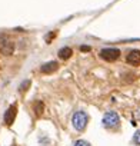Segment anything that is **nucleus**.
<instances>
[{
	"label": "nucleus",
	"mask_w": 140,
	"mask_h": 146,
	"mask_svg": "<svg viewBox=\"0 0 140 146\" xmlns=\"http://www.w3.org/2000/svg\"><path fill=\"white\" fill-rule=\"evenodd\" d=\"M16 106L13 105V106H10L7 110H6V113H5V123L6 125H13V122H15V119H16Z\"/></svg>",
	"instance_id": "nucleus-6"
},
{
	"label": "nucleus",
	"mask_w": 140,
	"mask_h": 146,
	"mask_svg": "<svg viewBox=\"0 0 140 146\" xmlns=\"http://www.w3.org/2000/svg\"><path fill=\"white\" fill-rule=\"evenodd\" d=\"M34 113L37 115V116H40L42 113H43V110H44V105H43V102H37L36 105H34Z\"/></svg>",
	"instance_id": "nucleus-9"
},
{
	"label": "nucleus",
	"mask_w": 140,
	"mask_h": 146,
	"mask_svg": "<svg viewBox=\"0 0 140 146\" xmlns=\"http://www.w3.org/2000/svg\"><path fill=\"white\" fill-rule=\"evenodd\" d=\"M126 60H127L129 64L140 66V50H131V52H129Z\"/></svg>",
	"instance_id": "nucleus-5"
},
{
	"label": "nucleus",
	"mask_w": 140,
	"mask_h": 146,
	"mask_svg": "<svg viewBox=\"0 0 140 146\" xmlns=\"http://www.w3.org/2000/svg\"><path fill=\"white\" fill-rule=\"evenodd\" d=\"M75 146H90V143L86 142V140H77V142L75 143Z\"/></svg>",
	"instance_id": "nucleus-12"
},
{
	"label": "nucleus",
	"mask_w": 140,
	"mask_h": 146,
	"mask_svg": "<svg viewBox=\"0 0 140 146\" xmlns=\"http://www.w3.org/2000/svg\"><path fill=\"white\" fill-rule=\"evenodd\" d=\"M80 50H82V52H89V50H90V47H89V46H82V47H80Z\"/></svg>",
	"instance_id": "nucleus-14"
},
{
	"label": "nucleus",
	"mask_w": 140,
	"mask_h": 146,
	"mask_svg": "<svg viewBox=\"0 0 140 146\" xmlns=\"http://www.w3.org/2000/svg\"><path fill=\"white\" fill-rule=\"evenodd\" d=\"M87 122H89V117H87L86 112H83V110L76 112L73 115V117H72V123H73V126H75L76 130H83L86 127Z\"/></svg>",
	"instance_id": "nucleus-1"
},
{
	"label": "nucleus",
	"mask_w": 140,
	"mask_h": 146,
	"mask_svg": "<svg viewBox=\"0 0 140 146\" xmlns=\"http://www.w3.org/2000/svg\"><path fill=\"white\" fill-rule=\"evenodd\" d=\"M72 54H73V50L70 49V47H61V49L59 50V57L63 59V60H67Z\"/></svg>",
	"instance_id": "nucleus-8"
},
{
	"label": "nucleus",
	"mask_w": 140,
	"mask_h": 146,
	"mask_svg": "<svg viewBox=\"0 0 140 146\" xmlns=\"http://www.w3.org/2000/svg\"><path fill=\"white\" fill-rule=\"evenodd\" d=\"M103 125L104 127L107 129H112V127H116L119 125V115L116 112H107L104 116H103Z\"/></svg>",
	"instance_id": "nucleus-3"
},
{
	"label": "nucleus",
	"mask_w": 140,
	"mask_h": 146,
	"mask_svg": "<svg viewBox=\"0 0 140 146\" xmlns=\"http://www.w3.org/2000/svg\"><path fill=\"white\" fill-rule=\"evenodd\" d=\"M29 86H30V80H26V82H23V83L20 85V88H19V90H20V92H26Z\"/></svg>",
	"instance_id": "nucleus-10"
},
{
	"label": "nucleus",
	"mask_w": 140,
	"mask_h": 146,
	"mask_svg": "<svg viewBox=\"0 0 140 146\" xmlns=\"http://www.w3.org/2000/svg\"><path fill=\"white\" fill-rule=\"evenodd\" d=\"M133 142H134L136 145L140 146V130H137V132L134 133V136H133Z\"/></svg>",
	"instance_id": "nucleus-11"
},
{
	"label": "nucleus",
	"mask_w": 140,
	"mask_h": 146,
	"mask_svg": "<svg viewBox=\"0 0 140 146\" xmlns=\"http://www.w3.org/2000/svg\"><path fill=\"white\" fill-rule=\"evenodd\" d=\"M13 50H15V43L7 36H2V37H0V53L12 54Z\"/></svg>",
	"instance_id": "nucleus-2"
},
{
	"label": "nucleus",
	"mask_w": 140,
	"mask_h": 146,
	"mask_svg": "<svg viewBox=\"0 0 140 146\" xmlns=\"http://www.w3.org/2000/svg\"><path fill=\"white\" fill-rule=\"evenodd\" d=\"M54 36H56V32H52V33H50V36H49V37H47V36H46V42H47V43H49V42H50V40H52V39H53V37H54Z\"/></svg>",
	"instance_id": "nucleus-13"
},
{
	"label": "nucleus",
	"mask_w": 140,
	"mask_h": 146,
	"mask_svg": "<svg viewBox=\"0 0 140 146\" xmlns=\"http://www.w3.org/2000/svg\"><path fill=\"white\" fill-rule=\"evenodd\" d=\"M120 56V50L119 49H114V47H109V49H103L100 52V57L107 60V62H113L116 59H119Z\"/></svg>",
	"instance_id": "nucleus-4"
},
{
	"label": "nucleus",
	"mask_w": 140,
	"mask_h": 146,
	"mask_svg": "<svg viewBox=\"0 0 140 146\" xmlns=\"http://www.w3.org/2000/svg\"><path fill=\"white\" fill-rule=\"evenodd\" d=\"M57 67H59L57 62H49V63H44L40 67V70H42V73H52V72L57 70Z\"/></svg>",
	"instance_id": "nucleus-7"
}]
</instances>
